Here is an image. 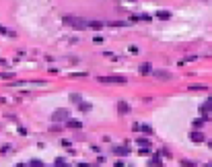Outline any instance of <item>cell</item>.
Here are the masks:
<instances>
[{"label":"cell","mask_w":212,"mask_h":167,"mask_svg":"<svg viewBox=\"0 0 212 167\" xmlns=\"http://www.w3.org/2000/svg\"><path fill=\"white\" fill-rule=\"evenodd\" d=\"M62 21L66 23V25H70L72 29H78V31H84V29H89V25H87V19L74 17V14H64V17H62Z\"/></svg>","instance_id":"obj_1"},{"label":"cell","mask_w":212,"mask_h":167,"mask_svg":"<svg viewBox=\"0 0 212 167\" xmlns=\"http://www.w3.org/2000/svg\"><path fill=\"white\" fill-rule=\"evenodd\" d=\"M97 83H101V85H126L128 83V77H124V74H107V77H97Z\"/></svg>","instance_id":"obj_2"},{"label":"cell","mask_w":212,"mask_h":167,"mask_svg":"<svg viewBox=\"0 0 212 167\" xmlns=\"http://www.w3.org/2000/svg\"><path fill=\"white\" fill-rule=\"evenodd\" d=\"M52 122H54V124H64V122H66V120H70V111L66 109V107H58V109H54L52 111Z\"/></svg>","instance_id":"obj_3"},{"label":"cell","mask_w":212,"mask_h":167,"mask_svg":"<svg viewBox=\"0 0 212 167\" xmlns=\"http://www.w3.org/2000/svg\"><path fill=\"white\" fill-rule=\"evenodd\" d=\"M190 140H192V142H196V145L206 142V134L202 132V130H196V128H194L192 132H190Z\"/></svg>","instance_id":"obj_4"},{"label":"cell","mask_w":212,"mask_h":167,"mask_svg":"<svg viewBox=\"0 0 212 167\" xmlns=\"http://www.w3.org/2000/svg\"><path fill=\"white\" fill-rule=\"evenodd\" d=\"M152 77H155V78H159V81H171V72H169V70L155 68V70H152Z\"/></svg>","instance_id":"obj_5"},{"label":"cell","mask_w":212,"mask_h":167,"mask_svg":"<svg viewBox=\"0 0 212 167\" xmlns=\"http://www.w3.org/2000/svg\"><path fill=\"white\" fill-rule=\"evenodd\" d=\"M138 21H152V17L148 13H138V14H130V23H138Z\"/></svg>","instance_id":"obj_6"},{"label":"cell","mask_w":212,"mask_h":167,"mask_svg":"<svg viewBox=\"0 0 212 167\" xmlns=\"http://www.w3.org/2000/svg\"><path fill=\"white\" fill-rule=\"evenodd\" d=\"M117 113H120V116L130 113V103H128L126 99H120V101H117Z\"/></svg>","instance_id":"obj_7"},{"label":"cell","mask_w":212,"mask_h":167,"mask_svg":"<svg viewBox=\"0 0 212 167\" xmlns=\"http://www.w3.org/2000/svg\"><path fill=\"white\" fill-rule=\"evenodd\" d=\"M111 151H113V155H117V157H128V155H130V149H128L126 145H122V146H113Z\"/></svg>","instance_id":"obj_8"},{"label":"cell","mask_w":212,"mask_h":167,"mask_svg":"<svg viewBox=\"0 0 212 167\" xmlns=\"http://www.w3.org/2000/svg\"><path fill=\"white\" fill-rule=\"evenodd\" d=\"M64 124H66V128H70V130H82V122L80 120H66V122H64Z\"/></svg>","instance_id":"obj_9"},{"label":"cell","mask_w":212,"mask_h":167,"mask_svg":"<svg viewBox=\"0 0 212 167\" xmlns=\"http://www.w3.org/2000/svg\"><path fill=\"white\" fill-rule=\"evenodd\" d=\"M200 113L204 116V113H212V97H208L204 103L200 105Z\"/></svg>","instance_id":"obj_10"},{"label":"cell","mask_w":212,"mask_h":167,"mask_svg":"<svg viewBox=\"0 0 212 167\" xmlns=\"http://www.w3.org/2000/svg\"><path fill=\"white\" fill-rule=\"evenodd\" d=\"M152 64L151 62H142L140 64V66H138V72H140V74H152Z\"/></svg>","instance_id":"obj_11"},{"label":"cell","mask_w":212,"mask_h":167,"mask_svg":"<svg viewBox=\"0 0 212 167\" xmlns=\"http://www.w3.org/2000/svg\"><path fill=\"white\" fill-rule=\"evenodd\" d=\"M148 167H165L163 165V159H161L159 155H152L151 159H148Z\"/></svg>","instance_id":"obj_12"},{"label":"cell","mask_w":212,"mask_h":167,"mask_svg":"<svg viewBox=\"0 0 212 167\" xmlns=\"http://www.w3.org/2000/svg\"><path fill=\"white\" fill-rule=\"evenodd\" d=\"M155 17L161 19V21H169V19H171V10H163V8H161V10L155 13Z\"/></svg>","instance_id":"obj_13"},{"label":"cell","mask_w":212,"mask_h":167,"mask_svg":"<svg viewBox=\"0 0 212 167\" xmlns=\"http://www.w3.org/2000/svg\"><path fill=\"white\" fill-rule=\"evenodd\" d=\"M76 107H78V111H82V113H89V111L93 109V105H91L89 101H84V99H82V101L76 105Z\"/></svg>","instance_id":"obj_14"},{"label":"cell","mask_w":212,"mask_h":167,"mask_svg":"<svg viewBox=\"0 0 212 167\" xmlns=\"http://www.w3.org/2000/svg\"><path fill=\"white\" fill-rule=\"evenodd\" d=\"M87 25H89V29H103L105 27V21H87Z\"/></svg>","instance_id":"obj_15"},{"label":"cell","mask_w":212,"mask_h":167,"mask_svg":"<svg viewBox=\"0 0 212 167\" xmlns=\"http://www.w3.org/2000/svg\"><path fill=\"white\" fill-rule=\"evenodd\" d=\"M105 25H109V27H128L130 21H105Z\"/></svg>","instance_id":"obj_16"},{"label":"cell","mask_w":212,"mask_h":167,"mask_svg":"<svg viewBox=\"0 0 212 167\" xmlns=\"http://www.w3.org/2000/svg\"><path fill=\"white\" fill-rule=\"evenodd\" d=\"M140 132L146 134V136H152V134H155V130H152L151 124H140Z\"/></svg>","instance_id":"obj_17"},{"label":"cell","mask_w":212,"mask_h":167,"mask_svg":"<svg viewBox=\"0 0 212 167\" xmlns=\"http://www.w3.org/2000/svg\"><path fill=\"white\" fill-rule=\"evenodd\" d=\"M0 35H8V37H17V31H13V29L4 27V25H0Z\"/></svg>","instance_id":"obj_18"},{"label":"cell","mask_w":212,"mask_h":167,"mask_svg":"<svg viewBox=\"0 0 212 167\" xmlns=\"http://www.w3.org/2000/svg\"><path fill=\"white\" fill-rule=\"evenodd\" d=\"M190 91H208V85H202V83H196V85H187Z\"/></svg>","instance_id":"obj_19"},{"label":"cell","mask_w":212,"mask_h":167,"mask_svg":"<svg viewBox=\"0 0 212 167\" xmlns=\"http://www.w3.org/2000/svg\"><path fill=\"white\" fill-rule=\"evenodd\" d=\"M136 145H138V146H152L151 140H148V136H146V138H144V136H138V138H136Z\"/></svg>","instance_id":"obj_20"},{"label":"cell","mask_w":212,"mask_h":167,"mask_svg":"<svg viewBox=\"0 0 212 167\" xmlns=\"http://www.w3.org/2000/svg\"><path fill=\"white\" fill-rule=\"evenodd\" d=\"M68 99L72 101V103H76V105H78V103L82 101V95H80V93H70V95H68Z\"/></svg>","instance_id":"obj_21"},{"label":"cell","mask_w":212,"mask_h":167,"mask_svg":"<svg viewBox=\"0 0 212 167\" xmlns=\"http://www.w3.org/2000/svg\"><path fill=\"white\" fill-rule=\"evenodd\" d=\"M155 155H159L161 159H163V157H167V159H169V157H171V151H169V149H165V146H163V149H159V151H157Z\"/></svg>","instance_id":"obj_22"},{"label":"cell","mask_w":212,"mask_h":167,"mask_svg":"<svg viewBox=\"0 0 212 167\" xmlns=\"http://www.w3.org/2000/svg\"><path fill=\"white\" fill-rule=\"evenodd\" d=\"M0 78L2 81H14V72H10V70L8 72H0Z\"/></svg>","instance_id":"obj_23"},{"label":"cell","mask_w":212,"mask_h":167,"mask_svg":"<svg viewBox=\"0 0 212 167\" xmlns=\"http://www.w3.org/2000/svg\"><path fill=\"white\" fill-rule=\"evenodd\" d=\"M27 167H45V165H43V161H41V159H31L27 163Z\"/></svg>","instance_id":"obj_24"},{"label":"cell","mask_w":212,"mask_h":167,"mask_svg":"<svg viewBox=\"0 0 212 167\" xmlns=\"http://www.w3.org/2000/svg\"><path fill=\"white\" fill-rule=\"evenodd\" d=\"M179 165H181V167H196V161H192V159H181V161H179Z\"/></svg>","instance_id":"obj_25"},{"label":"cell","mask_w":212,"mask_h":167,"mask_svg":"<svg viewBox=\"0 0 212 167\" xmlns=\"http://www.w3.org/2000/svg\"><path fill=\"white\" fill-rule=\"evenodd\" d=\"M151 153H152V146H140V149H138V155H144V157L151 155Z\"/></svg>","instance_id":"obj_26"},{"label":"cell","mask_w":212,"mask_h":167,"mask_svg":"<svg viewBox=\"0 0 212 167\" xmlns=\"http://www.w3.org/2000/svg\"><path fill=\"white\" fill-rule=\"evenodd\" d=\"M23 85H31L29 81H13V83H8V87H23Z\"/></svg>","instance_id":"obj_27"},{"label":"cell","mask_w":212,"mask_h":167,"mask_svg":"<svg viewBox=\"0 0 212 167\" xmlns=\"http://www.w3.org/2000/svg\"><path fill=\"white\" fill-rule=\"evenodd\" d=\"M89 77V72H70V78H84Z\"/></svg>","instance_id":"obj_28"},{"label":"cell","mask_w":212,"mask_h":167,"mask_svg":"<svg viewBox=\"0 0 212 167\" xmlns=\"http://www.w3.org/2000/svg\"><path fill=\"white\" fill-rule=\"evenodd\" d=\"M4 118H6L8 122H14V124H19V116H17V113H6Z\"/></svg>","instance_id":"obj_29"},{"label":"cell","mask_w":212,"mask_h":167,"mask_svg":"<svg viewBox=\"0 0 212 167\" xmlns=\"http://www.w3.org/2000/svg\"><path fill=\"white\" fill-rule=\"evenodd\" d=\"M10 151H13V146H10V145H2V146H0V155H6V153H10Z\"/></svg>","instance_id":"obj_30"},{"label":"cell","mask_w":212,"mask_h":167,"mask_svg":"<svg viewBox=\"0 0 212 167\" xmlns=\"http://www.w3.org/2000/svg\"><path fill=\"white\" fill-rule=\"evenodd\" d=\"M128 52H130L132 56H136V54H140V48H138V46H130V48H128Z\"/></svg>","instance_id":"obj_31"},{"label":"cell","mask_w":212,"mask_h":167,"mask_svg":"<svg viewBox=\"0 0 212 167\" xmlns=\"http://www.w3.org/2000/svg\"><path fill=\"white\" fill-rule=\"evenodd\" d=\"M17 132H19L21 136H27V134H29V132H27V128H25V126H19V128H17Z\"/></svg>","instance_id":"obj_32"},{"label":"cell","mask_w":212,"mask_h":167,"mask_svg":"<svg viewBox=\"0 0 212 167\" xmlns=\"http://www.w3.org/2000/svg\"><path fill=\"white\" fill-rule=\"evenodd\" d=\"M194 60H198V56H194V54H192V56H185V58H183V64H185V62H194Z\"/></svg>","instance_id":"obj_33"},{"label":"cell","mask_w":212,"mask_h":167,"mask_svg":"<svg viewBox=\"0 0 212 167\" xmlns=\"http://www.w3.org/2000/svg\"><path fill=\"white\" fill-rule=\"evenodd\" d=\"M60 145H62V146H68V149H70V146H72V142H70L68 138H62V140H60Z\"/></svg>","instance_id":"obj_34"},{"label":"cell","mask_w":212,"mask_h":167,"mask_svg":"<svg viewBox=\"0 0 212 167\" xmlns=\"http://www.w3.org/2000/svg\"><path fill=\"white\" fill-rule=\"evenodd\" d=\"M49 130H52V132H60V130H62V126L54 124V126H52V128H49Z\"/></svg>","instance_id":"obj_35"},{"label":"cell","mask_w":212,"mask_h":167,"mask_svg":"<svg viewBox=\"0 0 212 167\" xmlns=\"http://www.w3.org/2000/svg\"><path fill=\"white\" fill-rule=\"evenodd\" d=\"M64 163H66L64 157H58V159H56V165H64Z\"/></svg>","instance_id":"obj_36"},{"label":"cell","mask_w":212,"mask_h":167,"mask_svg":"<svg viewBox=\"0 0 212 167\" xmlns=\"http://www.w3.org/2000/svg\"><path fill=\"white\" fill-rule=\"evenodd\" d=\"M93 42H95V43H101V42H103V35H95V37H93Z\"/></svg>","instance_id":"obj_37"},{"label":"cell","mask_w":212,"mask_h":167,"mask_svg":"<svg viewBox=\"0 0 212 167\" xmlns=\"http://www.w3.org/2000/svg\"><path fill=\"white\" fill-rule=\"evenodd\" d=\"M91 151H93V153H101V146H97V145H93V146H91Z\"/></svg>","instance_id":"obj_38"},{"label":"cell","mask_w":212,"mask_h":167,"mask_svg":"<svg viewBox=\"0 0 212 167\" xmlns=\"http://www.w3.org/2000/svg\"><path fill=\"white\" fill-rule=\"evenodd\" d=\"M132 130H134V132H140V124H138V122H136V124H132Z\"/></svg>","instance_id":"obj_39"},{"label":"cell","mask_w":212,"mask_h":167,"mask_svg":"<svg viewBox=\"0 0 212 167\" xmlns=\"http://www.w3.org/2000/svg\"><path fill=\"white\" fill-rule=\"evenodd\" d=\"M48 70H49V72H52V74H58V72H60V70L56 68V66H52V68H48Z\"/></svg>","instance_id":"obj_40"},{"label":"cell","mask_w":212,"mask_h":167,"mask_svg":"<svg viewBox=\"0 0 212 167\" xmlns=\"http://www.w3.org/2000/svg\"><path fill=\"white\" fill-rule=\"evenodd\" d=\"M113 167H126V163H124V161H116V165Z\"/></svg>","instance_id":"obj_41"},{"label":"cell","mask_w":212,"mask_h":167,"mask_svg":"<svg viewBox=\"0 0 212 167\" xmlns=\"http://www.w3.org/2000/svg\"><path fill=\"white\" fill-rule=\"evenodd\" d=\"M0 66H8V62L4 60V58H0Z\"/></svg>","instance_id":"obj_42"},{"label":"cell","mask_w":212,"mask_h":167,"mask_svg":"<svg viewBox=\"0 0 212 167\" xmlns=\"http://www.w3.org/2000/svg\"><path fill=\"white\" fill-rule=\"evenodd\" d=\"M13 167H27L25 163H17V165H13Z\"/></svg>","instance_id":"obj_43"},{"label":"cell","mask_w":212,"mask_h":167,"mask_svg":"<svg viewBox=\"0 0 212 167\" xmlns=\"http://www.w3.org/2000/svg\"><path fill=\"white\" fill-rule=\"evenodd\" d=\"M206 142H208V149L212 151V140H206Z\"/></svg>","instance_id":"obj_44"},{"label":"cell","mask_w":212,"mask_h":167,"mask_svg":"<svg viewBox=\"0 0 212 167\" xmlns=\"http://www.w3.org/2000/svg\"><path fill=\"white\" fill-rule=\"evenodd\" d=\"M202 167H212V161H210V163H204V165H202Z\"/></svg>","instance_id":"obj_45"},{"label":"cell","mask_w":212,"mask_h":167,"mask_svg":"<svg viewBox=\"0 0 212 167\" xmlns=\"http://www.w3.org/2000/svg\"><path fill=\"white\" fill-rule=\"evenodd\" d=\"M128 2H136V0H128Z\"/></svg>","instance_id":"obj_46"},{"label":"cell","mask_w":212,"mask_h":167,"mask_svg":"<svg viewBox=\"0 0 212 167\" xmlns=\"http://www.w3.org/2000/svg\"><path fill=\"white\" fill-rule=\"evenodd\" d=\"M128 167H132V165H128Z\"/></svg>","instance_id":"obj_47"}]
</instances>
